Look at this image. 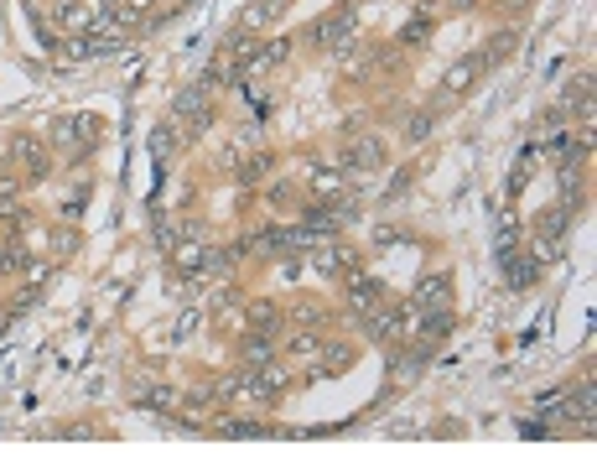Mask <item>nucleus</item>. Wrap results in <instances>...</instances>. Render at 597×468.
Listing matches in <instances>:
<instances>
[{"mask_svg":"<svg viewBox=\"0 0 597 468\" xmlns=\"http://www.w3.org/2000/svg\"><path fill=\"white\" fill-rule=\"evenodd\" d=\"M307 42H312V47H323V53H348V47H358V42H364L358 5H354V0H343V5L323 11V16L307 27Z\"/></svg>","mask_w":597,"mask_h":468,"instance_id":"nucleus-1","label":"nucleus"},{"mask_svg":"<svg viewBox=\"0 0 597 468\" xmlns=\"http://www.w3.org/2000/svg\"><path fill=\"white\" fill-rule=\"evenodd\" d=\"M99 125H104L99 115H62V120H53V141L68 146V152H78L73 161H84V152H94V146H99V135H104Z\"/></svg>","mask_w":597,"mask_h":468,"instance_id":"nucleus-2","label":"nucleus"},{"mask_svg":"<svg viewBox=\"0 0 597 468\" xmlns=\"http://www.w3.org/2000/svg\"><path fill=\"white\" fill-rule=\"evenodd\" d=\"M426 365H431V343H426V339H405V343L395 339V349H389V374H395V385L421 380Z\"/></svg>","mask_w":597,"mask_h":468,"instance_id":"nucleus-3","label":"nucleus"},{"mask_svg":"<svg viewBox=\"0 0 597 468\" xmlns=\"http://www.w3.org/2000/svg\"><path fill=\"white\" fill-rule=\"evenodd\" d=\"M389 146L380 141V135H348V146H343V172H380L385 167Z\"/></svg>","mask_w":597,"mask_h":468,"instance_id":"nucleus-4","label":"nucleus"},{"mask_svg":"<svg viewBox=\"0 0 597 468\" xmlns=\"http://www.w3.org/2000/svg\"><path fill=\"white\" fill-rule=\"evenodd\" d=\"M478 78H483V62H478V53L457 58L447 73H442V94H437V110H442V104H452V99H462V94L473 89Z\"/></svg>","mask_w":597,"mask_h":468,"instance_id":"nucleus-5","label":"nucleus"},{"mask_svg":"<svg viewBox=\"0 0 597 468\" xmlns=\"http://www.w3.org/2000/svg\"><path fill=\"white\" fill-rule=\"evenodd\" d=\"M323 328H291L286 339H281V359L297 370V365H317V354H323Z\"/></svg>","mask_w":597,"mask_h":468,"instance_id":"nucleus-6","label":"nucleus"},{"mask_svg":"<svg viewBox=\"0 0 597 468\" xmlns=\"http://www.w3.org/2000/svg\"><path fill=\"white\" fill-rule=\"evenodd\" d=\"M389 297V286L380 276H364V271H348V312L364 317V312H374L380 302Z\"/></svg>","mask_w":597,"mask_h":468,"instance_id":"nucleus-7","label":"nucleus"},{"mask_svg":"<svg viewBox=\"0 0 597 468\" xmlns=\"http://www.w3.org/2000/svg\"><path fill=\"white\" fill-rule=\"evenodd\" d=\"M514 53H519V31H514V27H499V31H488V37H483L478 62H483V73H494V68H504Z\"/></svg>","mask_w":597,"mask_h":468,"instance_id":"nucleus-8","label":"nucleus"},{"mask_svg":"<svg viewBox=\"0 0 597 468\" xmlns=\"http://www.w3.org/2000/svg\"><path fill=\"white\" fill-rule=\"evenodd\" d=\"M291 58V37H275V42H260L255 47V58L239 68V78H260V73H275L281 62Z\"/></svg>","mask_w":597,"mask_h":468,"instance_id":"nucleus-9","label":"nucleus"},{"mask_svg":"<svg viewBox=\"0 0 597 468\" xmlns=\"http://www.w3.org/2000/svg\"><path fill=\"white\" fill-rule=\"evenodd\" d=\"M239 317H244V328H260V333H286V312H281V302H270V297H249Z\"/></svg>","mask_w":597,"mask_h":468,"instance_id":"nucleus-10","label":"nucleus"},{"mask_svg":"<svg viewBox=\"0 0 597 468\" xmlns=\"http://www.w3.org/2000/svg\"><path fill=\"white\" fill-rule=\"evenodd\" d=\"M452 302V276L447 271H431V276L416 281V291H411V308H447Z\"/></svg>","mask_w":597,"mask_h":468,"instance_id":"nucleus-11","label":"nucleus"},{"mask_svg":"<svg viewBox=\"0 0 597 468\" xmlns=\"http://www.w3.org/2000/svg\"><path fill=\"white\" fill-rule=\"evenodd\" d=\"M281 354V343H275V333H260V328H244L239 333V365H266V359H275Z\"/></svg>","mask_w":597,"mask_h":468,"instance_id":"nucleus-12","label":"nucleus"},{"mask_svg":"<svg viewBox=\"0 0 597 468\" xmlns=\"http://www.w3.org/2000/svg\"><path fill=\"white\" fill-rule=\"evenodd\" d=\"M416 328H421L416 339H426L431 349H437V343H442L452 328H457V312H452V302H447V308H421V312H416Z\"/></svg>","mask_w":597,"mask_h":468,"instance_id":"nucleus-13","label":"nucleus"},{"mask_svg":"<svg viewBox=\"0 0 597 468\" xmlns=\"http://www.w3.org/2000/svg\"><path fill=\"white\" fill-rule=\"evenodd\" d=\"M286 5H291V0H249V5L239 11V27H244V31H255V37H260L266 27H275V21L286 16Z\"/></svg>","mask_w":597,"mask_h":468,"instance_id":"nucleus-14","label":"nucleus"},{"mask_svg":"<svg viewBox=\"0 0 597 468\" xmlns=\"http://www.w3.org/2000/svg\"><path fill=\"white\" fill-rule=\"evenodd\" d=\"M561 110H567V115H587V110H593V68H582V73H571L567 78Z\"/></svg>","mask_w":597,"mask_h":468,"instance_id":"nucleus-15","label":"nucleus"},{"mask_svg":"<svg viewBox=\"0 0 597 468\" xmlns=\"http://www.w3.org/2000/svg\"><path fill=\"white\" fill-rule=\"evenodd\" d=\"M354 359H358L354 343L323 339V354H317V374H343V370H354Z\"/></svg>","mask_w":597,"mask_h":468,"instance_id":"nucleus-16","label":"nucleus"},{"mask_svg":"<svg viewBox=\"0 0 597 468\" xmlns=\"http://www.w3.org/2000/svg\"><path fill=\"white\" fill-rule=\"evenodd\" d=\"M567 229H571V214L561 209V203L540 209V218H536V240H540V245H561V240H567Z\"/></svg>","mask_w":597,"mask_h":468,"instance_id":"nucleus-17","label":"nucleus"},{"mask_svg":"<svg viewBox=\"0 0 597 468\" xmlns=\"http://www.w3.org/2000/svg\"><path fill=\"white\" fill-rule=\"evenodd\" d=\"M209 99L213 94H203L198 84L177 89V99H172V125H187V120H198V115H209Z\"/></svg>","mask_w":597,"mask_h":468,"instance_id":"nucleus-18","label":"nucleus"},{"mask_svg":"<svg viewBox=\"0 0 597 468\" xmlns=\"http://www.w3.org/2000/svg\"><path fill=\"white\" fill-rule=\"evenodd\" d=\"M270 167H275V152H255V156H239V167H234V177L244 187H255V183H266L270 177Z\"/></svg>","mask_w":597,"mask_h":468,"instance_id":"nucleus-19","label":"nucleus"},{"mask_svg":"<svg viewBox=\"0 0 597 468\" xmlns=\"http://www.w3.org/2000/svg\"><path fill=\"white\" fill-rule=\"evenodd\" d=\"M348 172L343 167H312V198H343Z\"/></svg>","mask_w":597,"mask_h":468,"instance_id":"nucleus-20","label":"nucleus"},{"mask_svg":"<svg viewBox=\"0 0 597 468\" xmlns=\"http://www.w3.org/2000/svg\"><path fill=\"white\" fill-rule=\"evenodd\" d=\"M58 27H68L73 37H78V31L94 27V11L89 5H78V0H58Z\"/></svg>","mask_w":597,"mask_h":468,"instance_id":"nucleus-21","label":"nucleus"},{"mask_svg":"<svg viewBox=\"0 0 597 468\" xmlns=\"http://www.w3.org/2000/svg\"><path fill=\"white\" fill-rule=\"evenodd\" d=\"M431 130H437V110H416V115H405V125H400V135H405L411 146L431 141Z\"/></svg>","mask_w":597,"mask_h":468,"instance_id":"nucleus-22","label":"nucleus"},{"mask_svg":"<svg viewBox=\"0 0 597 468\" xmlns=\"http://www.w3.org/2000/svg\"><path fill=\"white\" fill-rule=\"evenodd\" d=\"M218 437H281V427H266V422H213Z\"/></svg>","mask_w":597,"mask_h":468,"instance_id":"nucleus-23","label":"nucleus"},{"mask_svg":"<svg viewBox=\"0 0 597 468\" xmlns=\"http://www.w3.org/2000/svg\"><path fill=\"white\" fill-rule=\"evenodd\" d=\"M78 245H84V240H78V229H73V224L53 229V260H73V255H78Z\"/></svg>","mask_w":597,"mask_h":468,"instance_id":"nucleus-24","label":"nucleus"},{"mask_svg":"<svg viewBox=\"0 0 597 468\" xmlns=\"http://www.w3.org/2000/svg\"><path fill=\"white\" fill-rule=\"evenodd\" d=\"M431 21H437V16H421V21H405L395 42H400V47H426V37H431Z\"/></svg>","mask_w":597,"mask_h":468,"instance_id":"nucleus-25","label":"nucleus"},{"mask_svg":"<svg viewBox=\"0 0 597 468\" xmlns=\"http://www.w3.org/2000/svg\"><path fill=\"white\" fill-rule=\"evenodd\" d=\"M73 62H89L99 58V42H94V31H78V37H68V47H62Z\"/></svg>","mask_w":597,"mask_h":468,"instance_id":"nucleus-26","label":"nucleus"},{"mask_svg":"<svg viewBox=\"0 0 597 468\" xmlns=\"http://www.w3.org/2000/svg\"><path fill=\"white\" fill-rule=\"evenodd\" d=\"M286 323L291 328H323V308L317 302H297V308L286 312Z\"/></svg>","mask_w":597,"mask_h":468,"instance_id":"nucleus-27","label":"nucleus"},{"mask_svg":"<svg viewBox=\"0 0 597 468\" xmlns=\"http://www.w3.org/2000/svg\"><path fill=\"white\" fill-rule=\"evenodd\" d=\"M416 177H421V161H405V167H400V172H395V177H389L385 198H400V193H405V187L416 183Z\"/></svg>","mask_w":597,"mask_h":468,"instance_id":"nucleus-28","label":"nucleus"},{"mask_svg":"<svg viewBox=\"0 0 597 468\" xmlns=\"http://www.w3.org/2000/svg\"><path fill=\"white\" fill-rule=\"evenodd\" d=\"M21 266H27V250L16 245V240H5V245H0V276H11V271H21Z\"/></svg>","mask_w":597,"mask_h":468,"instance_id":"nucleus-29","label":"nucleus"},{"mask_svg":"<svg viewBox=\"0 0 597 468\" xmlns=\"http://www.w3.org/2000/svg\"><path fill=\"white\" fill-rule=\"evenodd\" d=\"M198 323H203V312H198V308H187V312L177 317V333H172V339H187V333H192Z\"/></svg>","mask_w":597,"mask_h":468,"instance_id":"nucleus-30","label":"nucleus"},{"mask_svg":"<svg viewBox=\"0 0 597 468\" xmlns=\"http://www.w3.org/2000/svg\"><path fill=\"white\" fill-rule=\"evenodd\" d=\"M172 146H177V130H172V125L151 135V152H156V156H161V152H172Z\"/></svg>","mask_w":597,"mask_h":468,"instance_id":"nucleus-31","label":"nucleus"},{"mask_svg":"<svg viewBox=\"0 0 597 468\" xmlns=\"http://www.w3.org/2000/svg\"><path fill=\"white\" fill-rule=\"evenodd\" d=\"M525 183H530V152L519 156V167H514V177H509V193H519Z\"/></svg>","mask_w":597,"mask_h":468,"instance_id":"nucleus-32","label":"nucleus"},{"mask_svg":"<svg viewBox=\"0 0 597 468\" xmlns=\"http://www.w3.org/2000/svg\"><path fill=\"white\" fill-rule=\"evenodd\" d=\"M177 240H203V218L187 214V218H182V229H177Z\"/></svg>","mask_w":597,"mask_h":468,"instance_id":"nucleus-33","label":"nucleus"},{"mask_svg":"<svg viewBox=\"0 0 597 468\" xmlns=\"http://www.w3.org/2000/svg\"><path fill=\"white\" fill-rule=\"evenodd\" d=\"M405 240V229H395V224H380L374 229V245H400Z\"/></svg>","mask_w":597,"mask_h":468,"instance_id":"nucleus-34","label":"nucleus"},{"mask_svg":"<svg viewBox=\"0 0 597 468\" xmlns=\"http://www.w3.org/2000/svg\"><path fill=\"white\" fill-rule=\"evenodd\" d=\"M291 198H297V193H291V183H270V203H275V209H286Z\"/></svg>","mask_w":597,"mask_h":468,"instance_id":"nucleus-35","label":"nucleus"},{"mask_svg":"<svg viewBox=\"0 0 597 468\" xmlns=\"http://www.w3.org/2000/svg\"><path fill=\"white\" fill-rule=\"evenodd\" d=\"M21 271H27L31 281H47V260H31V255H27V266H21Z\"/></svg>","mask_w":597,"mask_h":468,"instance_id":"nucleus-36","label":"nucleus"},{"mask_svg":"<svg viewBox=\"0 0 597 468\" xmlns=\"http://www.w3.org/2000/svg\"><path fill=\"white\" fill-rule=\"evenodd\" d=\"M525 5H530V0H504V11H525Z\"/></svg>","mask_w":597,"mask_h":468,"instance_id":"nucleus-37","label":"nucleus"}]
</instances>
